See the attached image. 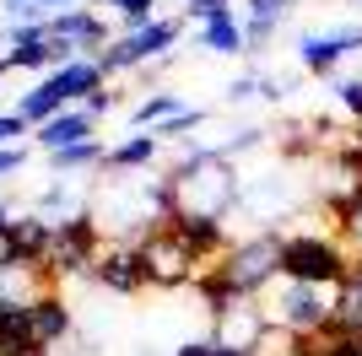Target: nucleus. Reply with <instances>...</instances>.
I'll list each match as a JSON object with an SVG mask.
<instances>
[{
  "label": "nucleus",
  "instance_id": "obj_1",
  "mask_svg": "<svg viewBox=\"0 0 362 356\" xmlns=\"http://www.w3.org/2000/svg\"><path fill=\"white\" fill-rule=\"evenodd\" d=\"M163 178L173 194V222H227V210H238L243 184L216 146H184Z\"/></svg>",
  "mask_w": 362,
  "mask_h": 356
},
{
  "label": "nucleus",
  "instance_id": "obj_2",
  "mask_svg": "<svg viewBox=\"0 0 362 356\" xmlns=\"http://www.w3.org/2000/svg\"><path fill=\"white\" fill-rule=\"evenodd\" d=\"M335 308H341V286H308V281H271L259 292V313L265 324H281L292 335H308V329L330 324Z\"/></svg>",
  "mask_w": 362,
  "mask_h": 356
},
{
  "label": "nucleus",
  "instance_id": "obj_3",
  "mask_svg": "<svg viewBox=\"0 0 362 356\" xmlns=\"http://www.w3.org/2000/svg\"><path fill=\"white\" fill-rule=\"evenodd\" d=\"M271 281H281V232H249V237L233 243L216 286L233 292V297H259ZM206 292H211V286H206Z\"/></svg>",
  "mask_w": 362,
  "mask_h": 356
},
{
  "label": "nucleus",
  "instance_id": "obj_4",
  "mask_svg": "<svg viewBox=\"0 0 362 356\" xmlns=\"http://www.w3.org/2000/svg\"><path fill=\"white\" fill-rule=\"evenodd\" d=\"M141 249V270H146V286H195V249L179 237V227H151L136 237Z\"/></svg>",
  "mask_w": 362,
  "mask_h": 356
},
{
  "label": "nucleus",
  "instance_id": "obj_5",
  "mask_svg": "<svg viewBox=\"0 0 362 356\" xmlns=\"http://www.w3.org/2000/svg\"><path fill=\"white\" fill-rule=\"evenodd\" d=\"M173 44H179V22L157 16V22H146V28L114 38V44L98 54V65H103V76H114V71H146V65H163Z\"/></svg>",
  "mask_w": 362,
  "mask_h": 356
},
{
  "label": "nucleus",
  "instance_id": "obj_6",
  "mask_svg": "<svg viewBox=\"0 0 362 356\" xmlns=\"http://www.w3.org/2000/svg\"><path fill=\"white\" fill-rule=\"evenodd\" d=\"M206 302H211V324L216 345H227V351H243V356H255L259 335H265V313H259V297H233L222 292V286H211L206 292Z\"/></svg>",
  "mask_w": 362,
  "mask_h": 356
},
{
  "label": "nucleus",
  "instance_id": "obj_7",
  "mask_svg": "<svg viewBox=\"0 0 362 356\" xmlns=\"http://www.w3.org/2000/svg\"><path fill=\"white\" fill-rule=\"evenodd\" d=\"M92 281L114 297H136L146 286V270H141V249L124 243V237H103L98 254H92Z\"/></svg>",
  "mask_w": 362,
  "mask_h": 356
},
{
  "label": "nucleus",
  "instance_id": "obj_8",
  "mask_svg": "<svg viewBox=\"0 0 362 356\" xmlns=\"http://www.w3.org/2000/svg\"><path fill=\"white\" fill-rule=\"evenodd\" d=\"M314 200L341 222V210L362 194V157H314Z\"/></svg>",
  "mask_w": 362,
  "mask_h": 356
},
{
  "label": "nucleus",
  "instance_id": "obj_9",
  "mask_svg": "<svg viewBox=\"0 0 362 356\" xmlns=\"http://www.w3.org/2000/svg\"><path fill=\"white\" fill-rule=\"evenodd\" d=\"M357 49H362V22H346V28H330V32H303L298 38V59H303V71H314V76H330Z\"/></svg>",
  "mask_w": 362,
  "mask_h": 356
},
{
  "label": "nucleus",
  "instance_id": "obj_10",
  "mask_svg": "<svg viewBox=\"0 0 362 356\" xmlns=\"http://www.w3.org/2000/svg\"><path fill=\"white\" fill-rule=\"evenodd\" d=\"M28 340L38 345V351H49V345H60V340H71V308L60 302V292L28 308Z\"/></svg>",
  "mask_w": 362,
  "mask_h": 356
},
{
  "label": "nucleus",
  "instance_id": "obj_11",
  "mask_svg": "<svg viewBox=\"0 0 362 356\" xmlns=\"http://www.w3.org/2000/svg\"><path fill=\"white\" fill-rule=\"evenodd\" d=\"M33 141L54 157V151H71V146H81V141H98V135H92V119L81 114V108H65V114H54L49 124H38Z\"/></svg>",
  "mask_w": 362,
  "mask_h": 356
},
{
  "label": "nucleus",
  "instance_id": "obj_12",
  "mask_svg": "<svg viewBox=\"0 0 362 356\" xmlns=\"http://www.w3.org/2000/svg\"><path fill=\"white\" fill-rule=\"evenodd\" d=\"M44 81H49V87H54V92H60V103L71 108L76 97L87 103L92 92L103 87V65H98V59H71V65H60V71H49Z\"/></svg>",
  "mask_w": 362,
  "mask_h": 356
},
{
  "label": "nucleus",
  "instance_id": "obj_13",
  "mask_svg": "<svg viewBox=\"0 0 362 356\" xmlns=\"http://www.w3.org/2000/svg\"><path fill=\"white\" fill-rule=\"evenodd\" d=\"M200 49H206V54H249V44H243V22L233 16V6H222L211 22H200Z\"/></svg>",
  "mask_w": 362,
  "mask_h": 356
},
{
  "label": "nucleus",
  "instance_id": "obj_14",
  "mask_svg": "<svg viewBox=\"0 0 362 356\" xmlns=\"http://www.w3.org/2000/svg\"><path fill=\"white\" fill-rule=\"evenodd\" d=\"M157 151H163V141L151 130H136L130 141H119V146H108V173H136V167H151L157 162Z\"/></svg>",
  "mask_w": 362,
  "mask_h": 356
},
{
  "label": "nucleus",
  "instance_id": "obj_15",
  "mask_svg": "<svg viewBox=\"0 0 362 356\" xmlns=\"http://www.w3.org/2000/svg\"><path fill=\"white\" fill-rule=\"evenodd\" d=\"M179 108H184L179 92H163V87H157L151 97H141V103L130 108V124H136V130H157V124H163V119H173Z\"/></svg>",
  "mask_w": 362,
  "mask_h": 356
},
{
  "label": "nucleus",
  "instance_id": "obj_16",
  "mask_svg": "<svg viewBox=\"0 0 362 356\" xmlns=\"http://www.w3.org/2000/svg\"><path fill=\"white\" fill-rule=\"evenodd\" d=\"M103 162H108V146H103V141H81V146H71V151H54V157H49L54 178H65V173H81V167H103Z\"/></svg>",
  "mask_w": 362,
  "mask_h": 356
},
{
  "label": "nucleus",
  "instance_id": "obj_17",
  "mask_svg": "<svg viewBox=\"0 0 362 356\" xmlns=\"http://www.w3.org/2000/svg\"><path fill=\"white\" fill-rule=\"evenodd\" d=\"M98 6H108V11L124 16V32L146 28V22H157V0H98Z\"/></svg>",
  "mask_w": 362,
  "mask_h": 356
},
{
  "label": "nucleus",
  "instance_id": "obj_18",
  "mask_svg": "<svg viewBox=\"0 0 362 356\" xmlns=\"http://www.w3.org/2000/svg\"><path fill=\"white\" fill-rule=\"evenodd\" d=\"M335 103H341V108H346V114L362 124V76H351V81H335Z\"/></svg>",
  "mask_w": 362,
  "mask_h": 356
},
{
  "label": "nucleus",
  "instance_id": "obj_19",
  "mask_svg": "<svg viewBox=\"0 0 362 356\" xmlns=\"http://www.w3.org/2000/svg\"><path fill=\"white\" fill-rule=\"evenodd\" d=\"M292 6H298V0H249V16H255V22H271V28H281V16H287Z\"/></svg>",
  "mask_w": 362,
  "mask_h": 356
},
{
  "label": "nucleus",
  "instance_id": "obj_20",
  "mask_svg": "<svg viewBox=\"0 0 362 356\" xmlns=\"http://www.w3.org/2000/svg\"><path fill=\"white\" fill-rule=\"evenodd\" d=\"M259 141H265V130H238L233 141H222V146H216V157H227V162H233V157H243V151H255Z\"/></svg>",
  "mask_w": 362,
  "mask_h": 356
},
{
  "label": "nucleus",
  "instance_id": "obj_21",
  "mask_svg": "<svg viewBox=\"0 0 362 356\" xmlns=\"http://www.w3.org/2000/svg\"><path fill=\"white\" fill-rule=\"evenodd\" d=\"M341 237H346L351 249H362V194L351 200L346 210H341Z\"/></svg>",
  "mask_w": 362,
  "mask_h": 356
},
{
  "label": "nucleus",
  "instance_id": "obj_22",
  "mask_svg": "<svg viewBox=\"0 0 362 356\" xmlns=\"http://www.w3.org/2000/svg\"><path fill=\"white\" fill-rule=\"evenodd\" d=\"M114 103H119V97H114V92H108V87H98V92H92V97H87V103H76V108H81V114H87V119H103V114H108V108H114Z\"/></svg>",
  "mask_w": 362,
  "mask_h": 356
},
{
  "label": "nucleus",
  "instance_id": "obj_23",
  "mask_svg": "<svg viewBox=\"0 0 362 356\" xmlns=\"http://www.w3.org/2000/svg\"><path fill=\"white\" fill-rule=\"evenodd\" d=\"M173 356H243V351H227V345H216V340H189V345H179Z\"/></svg>",
  "mask_w": 362,
  "mask_h": 356
},
{
  "label": "nucleus",
  "instance_id": "obj_24",
  "mask_svg": "<svg viewBox=\"0 0 362 356\" xmlns=\"http://www.w3.org/2000/svg\"><path fill=\"white\" fill-rule=\"evenodd\" d=\"M60 11H76V0H38V6H33V22H49V16H60Z\"/></svg>",
  "mask_w": 362,
  "mask_h": 356
},
{
  "label": "nucleus",
  "instance_id": "obj_25",
  "mask_svg": "<svg viewBox=\"0 0 362 356\" xmlns=\"http://www.w3.org/2000/svg\"><path fill=\"white\" fill-rule=\"evenodd\" d=\"M259 92V76H238L233 87H227V103H243V97H255Z\"/></svg>",
  "mask_w": 362,
  "mask_h": 356
},
{
  "label": "nucleus",
  "instance_id": "obj_26",
  "mask_svg": "<svg viewBox=\"0 0 362 356\" xmlns=\"http://www.w3.org/2000/svg\"><path fill=\"white\" fill-rule=\"evenodd\" d=\"M22 162H28V151H22V146H0V178H6V173H16Z\"/></svg>",
  "mask_w": 362,
  "mask_h": 356
},
{
  "label": "nucleus",
  "instance_id": "obj_27",
  "mask_svg": "<svg viewBox=\"0 0 362 356\" xmlns=\"http://www.w3.org/2000/svg\"><path fill=\"white\" fill-rule=\"evenodd\" d=\"M22 130H28V124H22L16 114H0V146H11V141H16Z\"/></svg>",
  "mask_w": 362,
  "mask_h": 356
},
{
  "label": "nucleus",
  "instance_id": "obj_28",
  "mask_svg": "<svg viewBox=\"0 0 362 356\" xmlns=\"http://www.w3.org/2000/svg\"><path fill=\"white\" fill-rule=\"evenodd\" d=\"M16 216H11V206H6V200H0V232H6V227H11Z\"/></svg>",
  "mask_w": 362,
  "mask_h": 356
},
{
  "label": "nucleus",
  "instance_id": "obj_29",
  "mask_svg": "<svg viewBox=\"0 0 362 356\" xmlns=\"http://www.w3.org/2000/svg\"><path fill=\"white\" fill-rule=\"evenodd\" d=\"M6 71H11V59H6V54H0V76H6Z\"/></svg>",
  "mask_w": 362,
  "mask_h": 356
},
{
  "label": "nucleus",
  "instance_id": "obj_30",
  "mask_svg": "<svg viewBox=\"0 0 362 356\" xmlns=\"http://www.w3.org/2000/svg\"><path fill=\"white\" fill-rule=\"evenodd\" d=\"M211 6H233V0H211Z\"/></svg>",
  "mask_w": 362,
  "mask_h": 356
},
{
  "label": "nucleus",
  "instance_id": "obj_31",
  "mask_svg": "<svg viewBox=\"0 0 362 356\" xmlns=\"http://www.w3.org/2000/svg\"><path fill=\"white\" fill-rule=\"evenodd\" d=\"M28 356H44V351H28Z\"/></svg>",
  "mask_w": 362,
  "mask_h": 356
},
{
  "label": "nucleus",
  "instance_id": "obj_32",
  "mask_svg": "<svg viewBox=\"0 0 362 356\" xmlns=\"http://www.w3.org/2000/svg\"><path fill=\"white\" fill-rule=\"evenodd\" d=\"M184 6H189V0H184Z\"/></svg>",
  "mask_w": 362,
  "mask_h": 356
}]
</instances>
